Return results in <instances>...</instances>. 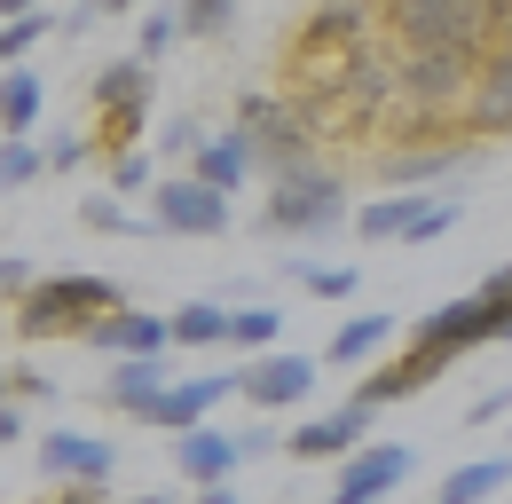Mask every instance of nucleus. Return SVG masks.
<instances>
[{
    "label": "nucleus",
    "instance_id": "obj_8",
    "mask_svg": "<svg viewBox=\"0 0 512 504\" xmlns=\"http://www.w3.org/2000/svg\"><path fill=\"white\" fill-rule=\"evenodd\" d=\"M150 229L158 237H221L229 229V197L205 189L197 174H174V182L150 189Z\"/></svg>",
    "mask_w": 512,
    "mask_h": 504
},
{
    "label": "nucleus",
    "instance_id": "obj_19",
    "mask_svg": "<svg viewBox=\"0 0 512 504\" xmlns=\"http://www.w3.org/2000/svg\"><path fill=\"white\" fill-rule=\"evenodd\" d=\"M394 331H402V315H379V308H371V315H347V323H331V339H323V363H331V371H363V363L379 355Z\"/></svg>",
    "mask_w": 512,
    "mask_h": 504
},
{
    "label": "nucleus",
    "instance_id": "obj_43",
    "mask_svg": "<svg viewBox=\"0 0 512 504\" xmlns=\"http://www.w3.org/2000/svg\"><path fill=\"white\" fill-rule=\"evenodd\" d=\"M0 402H8V371H0Z\"/></svg>",
    "mask_w": 512,
    "mask_h": 504
},
{
    "label": "nucleus",
    "instance_id": "obj_28",
    "mask_svg": "<svg viewBox=\"0 0 512 504\" xmlns=\"http://www.w3.org/2000/svg\"><path fill=\"white\" fill-rule=\"evenodd\" d=\"M48 24H56L48 8H40V16H16V24H0V63H8V71H24V56L48 40Z\"/></svg>",
    "mask_w": 512,
    "mask_h": 504
},
{
    "label": "nucleus",
    "instance_id": "obj_4",
    "mask_svg": "<svg viewBox=\"0 0 512 504\" xmlns=\"http://www.w3.org/2000/svg\"><path fill=\"white\" fill-rule=\"evenodd\" d=\"M339 221H347V182L331 166L268 174V197H260V229L268 237H331Z\"/></svg>",
    "mask_w": 512,
    "mask_h": 504
},
{
    "label": "nucleus",
    "instance_id": "obj_25",
    "mask_svg": "<svg viewBox=\"0 0 512 504\" xmlns=\"http://www.w3.org/2000/svg\"><path fill=\"white\" fill-rule=\"evenodd\" d=\"M284 276H292L300 292H316V300H355V284H363L347 260H339V268H331V260H284Z\"/></svg>",
    "mask_w": 512,
    "mask_h": 504
},
{
    "label": "nucleus",
    "instance_id": "obj_34",
    "mask_svg": "<svg viewBox=\"0 0 512 504\" xmlns=\"http://www.w3.org/2000/svg\"><path fill=\"white\" fill-rule=\"evenodd\" d=\"M197 142H205V126H197V119H174V126H166V150H174V158H197Z\"/></svg>",
    "mask_w": 512,
    "mask_h": 504
},
{
    "label": "nucleus",
    "instance_id": "obj_12",
    "mask_svg": "<svg viewBox=\"0 0 512 504\" xmlns=\"http://www.w3.org/2000/svg\"><path fill=\"white\" fill-rule=\"evenodd\" d=\"M87 347H95V355H111V363H158V355L174 347V315L119 308V315H103V323L87 331Z\"/></svg>",
    "mask_w": 512,
    "mask_h": 504
},
{
    "label": "nucleus",
    "instance_id": "obj_39",
    "mask_svg": "<svg viewBox=\"0 0 512 504\" xmlns=\"http://www.w3.org/2000/svg\"><path fill=\"white\" fill-rule=\"evenodd\" d=\"M190 504H245V497H237V489H229V481H221V489H197Z\"/></svg>",
    "mask_w": 512,
    "mask_h": 504
},
{
    "label": "nucleus",
    "instance_id": "obj_9",
    "mask_svg": "<svg viewBox=\"0 0 512 504\" xmlns=\"http://www.w3.org/2000/svg\"><path fill=\"white\" fill-rule=\"evenodd\" d=\"M229 394H245V371H197V378H174L142 426H158V434L182 441V434H197V426H213V410H221Z\"/></svg>",
    "mask_w": 512,
    "mask_h": 504
},
{
    "label": "nucleus",
    "instance_id": "obj_23",
    "mask_svg": "<svg viewBox=\"0 0 512 504\" xmlns=\"http://www.w3.org/2000/svg\"><path fill=\"white\" fill-rule=\"evenodd\" d=\"M40 103H48L40 71H0V134H8V142H32V126H40Z\"/></svg>",
    "mask_w": 512,
    "mask_h": 504
},
{
    "label": "nucleus",
    "instance_id": "obj_40",
    "mask_svg": "<svg viewBox=\"0 0 512 504\" xmlns=\"http://www.w3.org/2000/svg\"><path fill=\"white\" fill-rule=\"evenodd\" d=\"M0 16L16 24V16H40V0H0Z\"/></svg>",
    "mask_w": 512,
    "mask_h": 504
},
{
    "label": "nucleus",
    "instance_id": "obj_3",
    "mask_svg": "<svg viewBox=\"0 0 512 504\" xmlns=\"http://www.w3.org/2000/svg\"><path fill=\"white\" fill-rule=\"evenodd\" d=\"M127 308V292L111 276H40L16 300V339H87L103 315Z\"/></svg>",
    "mask_w": 512,
    "mask_h": 504
},
{
    "label": "nucleus",
    "instance_id": "obj_5",
    "mask_svg": "<svg viewBox=\"0 0 512 504\" xmlns=\"http://www.w3.org/2000/svg\"><path fill=\"white\" fill-rule=\"evenodd\" d=\"M237 134L253 142V158L268 174H292V166H316V126L292 95H245L237 103Z\"/></svg>",
    "mask_w": 512,
    "mask_h": 504
},
{
    "label": "nucleus",
    "instance_id": "obj_37",
    "mask_svg": "<svg viewBox=\"0 0 512 504\" xmlns=\"http://www.w3.org/2000/svg\"><path fill=\"white\" fill-rule=\"evenodd\" d=\"M276 441H284L276 426H253V434H237V449H245V457H276Z\"/></svg>",
    "mask_w": 512,
    "mask_h": 504
},
{
    "label": "nucleus",
    "instance_id": "obj_2",
    "mask_svg": "<svg viewBox=\"0 0 512 504\" xmlns=\"http://www.w3.org/2000/svg\"><path fill=\"white\" fill-rule=\"evenodd\" d=\"M379 16L402 48L473 63H489V48L512 32V0H379Z\"/></svg>",
    "mask_w": 512,
    "mask_h": 504
},
{
    "label": "nucleus",
    "instance_id": "obj_15",
    "mask_svg": "<svg viewBox=\"0 0 512 504\" xmlns=\"http://www.w3.org/2000/svg\"><path fill=\"white\" fill-rule=\"evenodd\" d=\"M473 158H481V142H457V134H449V142H426V150H394V158H386V182H394V189H418V197H426L434 182L465 174Z\"/></svg>",
    "mask_w": 512,
    "mask_h": 504
},
{
    "label": "nucleus",
    "instance_id": "obj_1",
    "mask_svg": "<svg viewBox=\"0 0 512 504\" xmlns=\"http://www.w3.org/2000/svg\"><path fill=\"white\" fill-rule=\"evenodd\" d=\"M512 323V268H489L465 300H442V308H426L418 323H410V347L386 363V371H371L363 386H355V402H371V410H386V402H410V394H426L434 378L457 363V355H473V347H489V339H505Z\"/></svg>",
    "mask_w": 512,
    "mask_h": 504
},
{
    "label": "nucleus",
    "instance_id": "obj_42",
    "mask_svg": "<svg viewBox=\"0 0 512 504\" xmlns=\"http://www.w3.org/2000/svg\"><path fill=\"white\" fill-rule=\"evenodd\" d=\"M127 504H166V497H127Z\"/></svg>",
    "mask_w": 512,
    "mask_h": 504
},
{
    "label": "nucleus",
    "instance_id": "obj_26",
    "mask_svg": "<svg viewBox=\"0 0 512 504\" xmlns=\"http://www.w3.org/2000/svg\"><path fill=\"white\" fill-rule=\"evenodd\" d=\"M79 221H87V229H103V237H150V213H127L111 189H95V197L79 205Z\"/></svg>",
    "mask_w": 512,
    "mask_h": 504
},
{
    "label": "nucleus",
    "instance_id": "obj_16",
    "mask_svg": "<svg viewBox=\"0 0 512 504\" xmlns=\"http://www.w3.org/2000/svg\"><path fill=\"white\" fill-rule=\"evenodd\" d=\"M253 142H245V134H237V126H221V134H205V142H197V158H190V174L205 189H221V197H237V189L253 182Z\"/></svg>",
    "mask_w": 512,
    "mask_h": 504
},
{
    "label": "nucleus",
    "instance_id": "obj_20",
    "mask_svg": "<svg viewBox=\"0 0 512 504\" xmlns=\"http://www.w3.org/2000/svg\"><path fill=\"white\" fill-rule=\"evenodd\" d=\"M87 103H95V119H119V111H150V63L142 56H119L95 71V87H87Z\"/></svg>",
    "mask_w": 512,
    "mask_h": 504
},
{
    "label": "nucleus",
    "instance_id": "obj_41",
    "mask_svg": "<svg viewBox=\"0 0 512 504\" xmlns=\"http://www.w3.org/2000/svg\"><path fill=\"white\" fill-rule=\"evenodd\" d=\"M127 8H142V0H95V16H127Z\"/></svg>",
    "mask_w": 512,
    "mask_h": 504
},
{
    "label": "nucleus",
    "instance_id": "obj_27",
    "mask_svg": "<svg viewBox=\"0 0 512 504\" xmlns=\"http://www.w3.org/2000/svg\"><path fill=\"white\" fill-rule=\"evenodd\" d=\"M276 331H284V308H229V347L276 355Z\"/></svg>",
    "mask_w": 512,
    "mask_h": 504
},
{
    "label": "nucleus",
    "instance_id": "obj_14",
    "mask_svg": "<svg viewBox=\"0 0 512 504\" xmlns=\"http://www.w3.org/2000/svg\"><path fill=\"white\" fill-rule=\"evenodd\" d=\"M119 465V449L103 434H40V473L48 481H79V489H103Z\"/></svg>",
    "mask_w": 512,
    "mask_h": 504
},
{
    "label": "nucleus",
    "instance_id": "obj_10",
    "mask_svg": "<svg viewBox=\"0 0 512 504\" xmlns=\"http://www.w3.org/2000/svg\"><path fill=\"white\" fill-rule=\"evenodd\" d=\"M371 402H339V410H323V418H308L300 434H284V449L300 457V465H347L355 449H363V434H371Z\"/></svg>",
    "mask_w": 512,
    "mask_h": 504
},
{
    "label": "nucleus",
    "instance_id": "obj_30",
    "mask_svg": "<svg viewBox=\"0 0 512 504\" xmlns=\"http://www.w3.org/2000/svg\"><path fill=\"white\" fill-rule=\"evenodd\" d=\"M48 174V150H32V142H0V189H24Z\"/></svg>",
    "mask_w": 512,
    "mask_h": 504
},
{
    "label": "nucleus",
    "instance_id": "obj_44",
    "mask_svg": "<svg viewBox=\"0 0 512 504\" xmlns=\"http://www.w3.org/2000/svg\"><path fill=\"white\" fill-rule=\"evenodd\" d=\"M505 339H512V323H505Z\"/></svg>",
    "mask_w": 512,
    "mask_h": 504
},
{
    "label": "nucleus",
    "instance_id": "obj_21",
    "mask_svg": "<svg viewBox=\"0 0 512 504\" xmlns=\"http://www.w3.org/2000/svg\"><path fill=\"white\" fill-rule=\"evenodd\" d=\"M166 386H174L166 363H111V371H103V402H111V410H127V418H150Z\"/></svg>",
    "mask_w": 512,
    "mask_h": 504
},
{
    "label": "nucleus",
    "instance_id": "obj_35",
    "mask_svg": "<svg viewBox=\"0 0 512 504\" xmlns=\"http://www.w3.org/2000/svg\"><path fill=\"white\" fill-rule=\"evenodd\" d=\"M505 410H512V386H497V394H481V402H473V418H465V426H497Z\"/></svg>",
    "mask_w": 512,
    "mask_h": 504
},
{
    "label": "nucleus",
    "instance_id": "obj_13",
    "mask_svg": "<svg viewBox=\"0 0 512 504\" xmlns=\"http://www.w3.org/2000/svg\"><path fill=\"white\" fill-rule=\"evenodd\" d=\"M512 134V32L489 48L473 95H465V142H505Z\"/></svg>",
    "mask_w": 512,
    "mask_h": 504
},
{
    "label": "nucleus",
    "instance_id": "obj_7",
    "mask_svg": "<svg viewBox=\"0 0 512 504\" xmlns=\"http://www.w3.org/2000/svg\"><path fill=\"white\" fill-rule=\"evenodd\" d=\"M410 473H418V449H410V441H363V449L339 465L331 497H316V504H379V497H394Z\"/></svg>",
    "mask_w": 512,
    "mask_h": 504
},
{
    "label": "nucleus",
    "instance_id": "obj_11",
    "mask_svg": "<svg viewBox=\"0 0 512 504\" xmlns=\"http://www.w3.org/2000/svg\"><path fill=\"white\" fill-rule=\"evenodd\" d=\"M316 378H323V355H292V347H276V355H260L253 371H245V402L253 410H300L308 394H316Z\"/></svg>",
    "mask_w": 512,
    "mask_h": 504
},
{
    "label": "nucleus",
    "instance_id": "obj_38",
    "mask_svg": "<svg viewBox=\"0 0 512 504\" xmlns=\"http://www.w3.org/2000/svg\"><path fill=\"white\" fill-rule=\"evenodd\" d=\"M0 441H24V402H0Z\"/></svg>",
    "mask_w": 512,
    "mask_h": 504
},
{
    "label": "nucleus",
    "instance_id": "obj_22",
    "mask_svg": "<svg viewBox=\"0 0 512 504\" xmlns=\"http://www.w3.org/2000/svg\"><path fill=\"white\" fill-rule=\"evenodd\" d=\"M497 489H512V457H465L457 473H442V489L426 504H481V497H497Z\"/></svg>",
    "mask_w": 512,
    "mask_h": 504
},
{
    "label": "nucleus",
    "instance_id": "obj_36",
    "mask_svg": "<svg viewBox=\"0 0 512 504\" xmlns=\"http://www.w3.org/2000/svg\"><path fill=\"white\" fill-rule=\"evenodd\" d=\"M79 158H87V134H56V142H48V166H79Z\"/></svg>",
    "mask_w": 512,
    "mask_h": 504
},
{
    "label": "nucleus",
    "instance_id": "obj_18",
    "mask_svg": "<svg viewBox=\"0 0 512 504\" xmlns=\"http://www.w3.org/2000/svg\"><path fill=\"white\" fill-rule=\"evenodd\" d=\"M434 213V197H418V189H386V197H371L363 213H355V237L363 245H410V229Z\"/></svg>",
    "mask_w": 512,
    "mask_h": 504
},
{
    "label": "nucleus",
    "instance_id": "obj_32",
    "mask_svg": "<svg viewBox=\"0 0 512 504\" xmlns=\"http://www.w3.org/2000/svg\"><path fill=\"white\" fill-rule=\"evenodd\" d=\"M32 284H40V276H32V260H24V252H0V300H8V292L24 300Z\"/></svg>",
    "mask_w": 512,
    "mask_h": 504
},
{
    "label": "nucleus",
    "instance_id": "obj_6",
    "mask_svg": "<svg viewBox=\"0 0 512 504\" xmlns=\"http://www.w3.org/2000/svg\"><path fill=\"white\" fill-rule=\"evenodd\" d=\"M473 79H481V63H473V56H426V48H402V56H394V111H410V119H442V111H457V103L473 95Z\"/></svg>",
    "mask_w": 512,
    "mask_h": 504
},
{
    "label": "nucleus",
    "instance_id": "obj_29",
    "mask_svg": "<svg viewBox=\"0 0 512 504\" xmlns=\"http://www.w3.org/2000/svg\"><path fill=\"white\" fill-rule=\"evenodd\" d=\"M174 40H182V8H150V16H142V40H134V56L158 63Z\"/></svg>",
    "mask_w": 512,
    "mask_h": 504
},
{
    "label": "nucleus",
    "instance_id": "obj_31",
    "mask_svg": "<svg viewBox=\"0 0 512 504\" xmlns=\"http://www.w3.org/2000/svg\"><path fill=\"white\" fill-rule=\"evenodd\" d=\"M142 189H158L150 158H142V150H119V158H111V197H142Z\"/></svg>",
    "mask_w": 512,
    "mask_h": 504
},
{
    "label": "nucleus",
    "instance_id": "obj_24",
    "mask_svg": "<svg viewBox=\"0 0 512 504\" xmlns=\"http://www.w3.org/2000/svg\"><path fill=\"white\" fill-rule=\"evenodd\" d=\"M174 347H229V308L221 300H182L174 308Z\"/></svg>",
    "mask_w": 512,
    "mask_h": 504
},
{
    "label": "nucleus",
    "instance_id": "obj_17",
    "mask_svg": "<svg viewBox=\"0 0 512 504\" xmlns=\"http://www.w3.org/2000/svg\"><path fill=\"white\" fill-rule=\"evenodd\" d=\"M174 465H182V481H197V489H221L245 465V449H237V434H221V426H197V434L174 441Z\"/></svg>",
    "mask_w": 512,
    "mask_h": 504
},
{
    "label": "nucleus",
    "instance_id": "obj_33",
    "mask_svg": "<svg viewBox=\"0 0 512 504\" xmlns=\"http://www.w3.org/2000/svg\"><path fill=\"white\" fill-rule=\"evenodd\" d=\"M56 394V378H40V371H8V402H48Z\"/></svg>",
    "mask_w": 512,
    "mask_h": 504
}]
</instances>
